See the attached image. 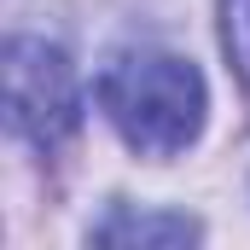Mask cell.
I'll use <instances>...</instances> for the list:
<instances>
[{"mask_svg": "<svg viewBox=\"0 0 250 250\" xmlns=\"http://www.w3.org/2000/svg\"><path fill=\"white\" fill-rule=\"evenodd\" d=\"M99 111L123 134L128 151L140 157H181L192 140L204 134V111H209V87L198 76V64L163 47H123L111 53L99 82Z\"/></svg>", "mask_w": 250, "mask_h": 250, "instance_id": "6da1fadb", "label": "cell"}, {"mask_svg": "<svg viewBox=\"0 0 250 250\" xmlns=\"http://www.w3.org/2000/svg\"><path fill=\"white\" fill-rule=\"evenodd\" d=\"M6 117L41 151H59L76 134L82 93H76V70H70V59L59 47H47L35 35L6 41Z\"/></svg>", "mask_w": 250, "mask_h": 250, "instance_id": "7a4b0ae2", "label": "cell"}, {"mask_svg": "<svg viewBox=\"0 0 250 250\" xmlns=\"http://www.w3.org/2000/svg\"><path fill=\"white\" fill-rule=\"evenodd\" d=\"M198 239V221L175 215V209H128L117 204L99 227H93V245H192Z\"/></svg>", "mask_w": 250, "mask_h": 250, "instance_id": "3957f363", "label": "cell"}, {"mask_svg": "<svg viewBox=\"0 0 250 250\" xmlns=\"http://www.w3.org/2000/svg\"><path fill=\"white\" fill-rule=\"evenodd\" d=\"M227 53H239V70L250 76V0H227Z\"/></svg>", "mask_w": 250, "mask_h": 250, "instance_id": "277c9868", "label": "cell"}]
</instances>
